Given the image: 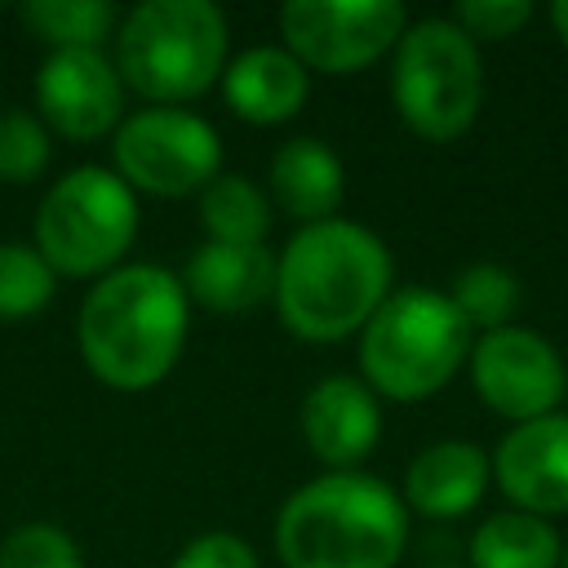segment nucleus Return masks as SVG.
Returning <instances> with one entry per match:
<instances>
[{
  "label": "nucleus",
  "mask_w": 568,
  "mask_h": 568,
  "mask_svg": "<svg viewBox=\"0 0 568 568\" xmlns=\"http://www.w3.org/2000/svg\"><path fill=\"white\" fill-rule=\"evenodd\" d=\"M493 479L515 510L568 515V413L510 426L493 448Z\"/></svg>",
  "instance_id": "nucleus-12"
},
{
  "label": "nucleus",
  "mask_w": 568,
  "mask_h": 568,
  "mask_svg": "<svg viewBox=\"0 0 568 568\" xmlns=\"http://www.w3.org/2000/svg\"><path fill=\"white\" fill-rule=\"evenodd\" d=\"M448 297L479 337V333L510 324V315L519 311V280H515V271H506L497 262H470L453 275Z\"/></svg>",
  "instance_id": "nucleus-21"
},
{
  "label": "nucleus",
  "mask_w": 568,
  "mask_h": 568,
  "mask_svg": "<svg viewBox=\"0 0 568 568\" xmlns=\"http://www.w3.org/2000/svg\"><path fill=\"white\" fill-rule=\"evenodd\" d=\"M470 386L479 404L510 426L559 413V399L568 395V368L559 346L524 324H506L493 333H479L470 346Z\"/></svg>",
  "instance_id": "nucleus-10"
},
{
  "label": "nucleus",
  "mask_w": 568,
  "mask_h": 568,
  "mask_svg": "<svg viewBox=\"0 0 568 568\" xmlns=\"http://www.w3.org/2000/svg\"><path fill=\"white\" fill-rule=\"evenodd\" d=\"M271 217V195L244 173H217L200 191V226L213 244H266Z\"/></svg>",
  "instance_id": "nucleus-19"
},
{
  "label": "nucleus",
  "mask_w": 568,
  "mask_h": 568,
  "mask_svg": "<svg viewBox=\"0 0 568 568\" xmlns=\"http://www.w3.org/2000/svg\"><path fill=\"white\" fill-rule=\"evenodd\" d=\"M111 169L146 195H200L222 169L217 129L186 106H142L111 133Z\"/></svg>",
  "instance_id": "nucleus-8"
},
{
  "label": "nucleus",
  "mask_w": 568,
  "mask_h": 568,
  "mask_svg": "<svg viewBox=\"0 0 568 568\" xmlns=\"http://www.w3.org/2000/svg\"><path fill=\"white\" fill-rule=\"evenodd\" d=\"M266 195H271V209H280L284 217H293L302 226L337 217V209L346 200L342 155L320 138L280 142L271 155V169H266Z\"/></svg>",
  "instance_id": "nucleus-16"
},
{
  "label": "nucleus",
  "mask_w": 568,
  "mask_h": 568,
  "mask_svg": "<svg viewBox=\"0 0 568 568\" xmlns=\"http://www.w3.org/2000/svg\"><path fill=\"white\" fill-rule=\"evenodd\" d=\"M191 297L160 262H124L93 280L75 315L84 368L111 390H151L182 359Z\"/></svg>",
  "instance_id": "nucleus-2"
},
{
  "label": "nucleus",
  "mask_w": 568,
  "mask_h": 568,
  "mask_svg": "<svg viewBox=\"0 0 568 568\" xmlns=\"http://www.w3.org/2000/svg\"><path fill=\"white\" fill-rule=\"evenodd\" d=\"M390 102L426 142H457L484 106L479 44L444 13L404 27L390 53Z\"/></svg>",
  "instance_id": "nucleus-6"
},
{
  "label": "nucleus",
  "mask_w": 568,
  "mask_h": 568,
  "mask_svg": "<svg viewBox=\"0 0 568 568\" xmlns=\"http://www.w3.org/2000/svg\"><path fill=\"white\" fill-rule=\"evenodd\" d=\"M0 568H84L75 537L49 519H31L4 532Z\"/></svg>",
  "instance_id": "nucleus-24"
},
{
  "label": "nucleus",
  "mask_w": 568,
  "mask_h": 568,
  "mask_svg": "<svg viewBox=\"0 0 568 568\" xmlns=\"http://www.w3.org/2000/svg\"><path fill=\"white\" fill-rule=\"evenodd\" d=\"M53 155V133L31 111H0V182L31 186Z\"/></svg>",
  "instance_id": "nucleus-23"
},
{
  "label": "nucleus",
  "mask_w": 568,
  "mask_h": 568,
  "mask_svg": "<svg viewBox=\"0 0 568 568\" xmlns=\"http://www.w3.org/2000/svg\"><path fill=\"white\" fill-rule=\"evenodd\" d=\"M124 80L102 49H53L36 71V111L49 133L98 142L124 120Z\"/></svg>",
  "instance_id": "nucleus-11"
},
{
  "label": "nucleus",
  "mask_w": 568,
  "mask_h": 568,
  "mask_svg": "<svg viewBox=\"0 0 568 568\" xmlns=\"http://www.w3.org/2000/svg\"><path fill=\"white\" fill-rule=\"evenodd\" d=\"M559 568H568V546H564V559H559Z\"/></svg>",
  "instance_id": "nucleus-28"
},
{
  "label": "nucleus",
  "mask_w": 568,
  "mask_h": 568,
  "mask_svg": "<svg viewBox=\"0 0 568 568\" xmlns=\"http://www.w3.org/2000/svg\"><path fill=\"white\" fill-rule=\"evenodd\" d=\"M550 27H555L559 44L568 49V0H555V4H550Z\"/></svg>",
  "instance_id": "nucleus-27"
},
{
  "label": "nucleus",
  "mask_w": 568,
  "mask_h": 568,
  "mask_svg": "<svg viewBox=\"0 0 568 568\" xmlns=\"http://www.w3.org/2000/svg\"><path fill=\"white\" fill-rule=\"evenodd\" d=\"M493 479V457L470 439H435L404 470V506L426 519L470 515Z\"/></svg>",
  "instance_id": "nucleus-14"
},
{
  "label": "nucleus",
  "mask_w": 568,
  "mask_h": 568,
  "mask_svg": "<svg viewBox=\"0 0 568 568\" xmlns=\"http://www.w3.org/2000/svg\"><path fill=\"white\" fill-rule=\"evenodd\" d=\"M217 84L226 106L262 129L293 120L311 98V71L284 44H253L235 53Z\"/></svg>",
  "instance_id": "nucleus-15"
},
{
  "label": "nucleus",
  "mask_w": 568,
  "mask_h": 568,
  "mask_svg": "<svg viewBox=\"0 0 568 568\" xmlns=\"http://www.w3.org/2000/svg\"><path fill=\"white\" fill-rule=\"evenodd\" d=\"M430 568H453V564H430Z\"/></svg>",
  "instance_id": "nucleus-29"
},
{
  "label": "nucleus",
  "mask_w": 568,
  "mask_h": 568,
  "mask_svg": "<svg viewBox=\"0 0 568 568\" xmlns=\"http://www.w3.org/2000/svg\"><path fill=\"white\" fill-rule=\"evenodd\" d=\"M22 27L53 49H102L106 36H115L120 13L106 0H27L18 4Z\"/></svg>",
  "instance_id": "nucleus-20"
},
{
  "label": "nucleus",
  "mask_w": 568,
  "mask_h": 568,
  "mask_svg": "<svg viewBox=\"0 0 568 568\" xmlns=\"http://www.w3.org/2000/svg\"><path fill=\"white\" fill-rule=\"evenodd\" d=\"M169 568H262L257 564V550L240 537V532H226V528H213V532H200L191 537Z\"/></svg>",
  "instance_id": "nucleus-26"
},
{
  "label": "nucleus",
  "mask_w": 568,
  "mask_h": 568,
  "mask_svg": "<svg viewBox=\"0 0 568 568\" xmlns=\"http://www.w3.org/2000/svg\"><path fill=\"white\" fill-rule=\"evenodd\" d=\"M475 44L510 40L532 22V0H462L448 13Z\"/></svg>",
  "instance_id": "nucleus-25"
},
{
  "label": "nucleus",
  "mask_w": 568,
  "mask_h": 568,
  "mask_svg": "<svg viewBox=\"0 0 568 568\" xmlns=\"http://www.w3.org/2000/svg\"><path fill=\"white\" fill-rule=\"evenodd\" d=\"M470 568H559L564 546L550 519L528 510H493L466 541Z\"/></svg>",
  "instance_id": "nucleus-18"
},
{
  "label": "nucleus",
  "mask_w": 568,
  "mask_h": 568,
  "mask_svg": "<svg viewBox=\"0 0 568 568\" xmlns=\"http://www.w3.org/2000/svg\"><path fill=\"white\" fill-rule=\"evenodd\" d=\"M408 546L404 497L368 470H324L275 515L284 568H395Z\"/></svg>",
  "instance_id": "nucleus-3"
},
{
  "label": "nucleus",
  "mask_w": 568,
  "mask_h": 568,
  "mask_svg": "<svg viewBox=\"0 0 568 568\" xmlns=\"http://www.w3.org/2000/svg\"><path fill=\"white\" fill-rule=\"evenodd\" d=\"M182 288L204 311L240 315L248 306H262L275 293V253L266 244H213V240H204L182 271Z\"/></svg>",
  "instance_id": "nucleus-17"
},
{
  "label": "nucleus",
  "mask_w": 568,
  "mask_h": 568,
  "mask_svg": "<svg viewBox=\"0 0 568 568\" xmlns=\"http://www.w3.org/2000/svg\"><path fill=\"white\" fill-rule=\"evenodd\" d=\"M58 293L53 266L36 253V244L9 240L0 244V324H18L40 315Z\"/></svg>",
  "instance_id": "nucleus-22"
},
{
  "label": "nucleus",
  "mask_w": 568,
  "mask_h": 568,
  "mask_svg": "<svg viewBox=\"0 0 568 568\" xmlns=\"http://www.w3.org/2000/svg\"><path fill=\"white\" fill-rule=\"evenodd\" d=\"M408 27L399 0H288L280 9L284 49L320 75H355L395 53Z\"/></svg>",
  "instance_id": "nucleus-9"
},
{
  "label": "nucleus",
  "mask_w": 568,
  "mask_h": 568,
  "mask_svg": "<svg viewBox=\"0 0 568 568\" xmlns=\"http://www.w3.org/2000/svg\"><path fill=\"white\" fill-rule=\"evenodd\" d=\"M470 346L475 328L448 293L426 284L390 288L359 333V377L377 399L422 404L462 373Z\"/></svg>",
  "instance_id": "nucleus-4"
},
{
  "label": "nucleus",
  "mask_w": 568,
  "mask_h": 568,
  "mask_svg": "<svg viewBox=\"0 0 568 568\" xmlns=\"http://www.w3.org/2000/svg\"><path fill=\"white\" fill-rule=\"evenodd\" d=\"M395 262L377 231L351 217L297 226L275 257V315L302 342H346L364 333L390 297Z\"/></svg>",
  "instance_id": "nucleus-1"
},
{
  "label": "nucleus",
  "mask_w": 568,
  "mask_h": 568,
  "mask_svg": "<svg viewBox=\"0 0 568 568\" xmlns=\"http://www.w3.org/2000/svg\"><path fill=\"white\" fill-rule=\"evenodd\" d=\"M138 240V191L106 164L67 169L36 209V253L53 275L102 280Z\"/></svg>",
  "instance_id": "nucleus-7"
},
{
  "label": "nucleus",
  "mask_w": 568,
  "mask_h": 568,
  "mask_svg": "<svg viewBox=\"0 0 568 568\" xmlns=\"http://www.w3.org/2000/svg\"><path fill=\"white\" fill-rule=\"evenodd\" d=\"M302 439L328 470H359L382 439V399L355 373H328L302 395Z\"/></svg>",
  "instance_id": "nucleus-13"
},
{
  "label": "nucleus",
  "mask_w": 568,
  "mask_h": 568,
  "mask_svg": "<svg viewBox=\"0 0 568 568\" xmlns=\"http://www.w3.org/2000/svg\"><path fill=\"white\" fill-rule=\"evenodd\" d=\"M231 27L209 0H142L115 27V71L151 106H182L226 71Z\"/></svg>",
  "instance_id": "nucleus-5"
}]
</instances>
